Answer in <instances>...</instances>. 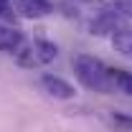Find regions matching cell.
I'll use <instances>...</instances> for the list:
<instances>
[{"label": "cell", "mask_w": 132, "mask_h": 132, "mask_svg": "<svg viewBox=\"0 0 132 132\" xmlns=\"http://www.w3.org/2000/svg\"><path fill=\"white\" fill-rule=\"evenodd\" d=\"M41 86H43V92H46L48 97L61 99V102H69V99L76 97V89L66 81V79L56 76V74H43V76H41Z\"/></svg>", "instance_id": "7a4b0ae2"}, {"label": "cell", "mask_w": 132, "mask_h": 132, "mask_svg": "<svg viewBox=\"0 0 132 132\" xmlns=\"http://www.w3.org/2000/svg\"><path fill=\"white\" fill-rule=\"evenodd\" d=\"M13 10L20 18H43L53 10L48 0H13Z\"/></svg>", "instance_id": "3957f363"}, {"label": "cell", "mask_w": 132, "mask_h": 132, "mask_svg": "<svg viewBox=\"0 0 132 132\" xmlns=\"http://www.w3.org/2000/svg\"><path fill=\"white\" fill-rule=\"evenodd\" d=\"M74 71H76V79H79L86 89H92V92L104 94V92H112V89H114L112 74H109L107 64H104L102 59H97V56H89V53L74 56Z\"/></svg>", "instance_id": "6da1fadb"}, {"label": "cell", "mask_w": 132, "mask_h": 132, "mask_svg": "<svg viewBox=\"0 0 132 132\" xmlns=\"http://www.w3.org/2000/svg\"><path fill=\"white\" fill-rule=\"evenodd\" d=\"M112 13L117 18L132 20V0H112Z\"/></svg>", "instance_id": "30bf717a"}, {"label": "cell", "mask_w": 132, "mask_h": 132, "mask_svg": "<svg viewBox=\"0 0 132 132\" xmlns=\"http://www.w3.org/2000/svg\"><path fill=\"white\" fill-rule=\"evenodd\" d=\"M112 48L119 56L132 59V28H117V31H112Z\"/></svg>", "instance_id": "8992f818"}, {"label": "cell", "mask_w": 132, "mask_h": 132, "mask_svg": "<svg viewBox=\"0 0 132 132\" xmlns=\"http://www.w3.org/2000/svg\"><path fill=\"white\" fill-rule=\"evenodd\" d=\"M112 74V84L122 94H130L132 97V71H122V69H109Z\"/></svg>", "instance_id": "52a82bcc"}, {"label": "cell", "mask_w": 132, "mask_h": 132, "mask_svg": "<svg viewBox=\"0 0 132 132\" xmlns=\"http://www.w3.org/2000/svg\"><path fill=\"white\" fill-rule=\"evenodd\" d=\"M33 53H36L38 64H53V61L59 59V46H56L53 41H48V38L38 36V38L33 41Z\"/></svg>", "instance_id": "277c9868"}, {"label": "cell", "mask_w": 132, "mask_h": 132, "mask_svg": "<svg viewBox=\"0 0 132 132\" xmlns=\"http://www.w3.org/2000/svg\"><path fill=\"white\" fill-rule=\"evenodd\" d=\"M109 125H112L117 132H132V114L112 112V114H109Z\"/></svg>", "instance_id": "9c48e42d"}, {"label": "cell", "mask_w": 132, "mask_h": 132, "mask_svg": "<svg viewBox=\"0 0 132 132\" xmlns=\"http://www.w3.org/2000/svg\"><path fill=\"white\" fill-rule=\"evenodd\" d=\"M20 43H23V33L0 23V51L3 53H15Z\"/></svg>", "instance_id": "5b68a950"}, {"label": "cell", "mask_w": 132, "mask_h": 132, "mask_svg": "<svg viewBox=\"0 0 132 132\" xmlns=\"http://www.w3.org/2000/svg\"><path fill=\"white\" fill-rule=\"evenodd\" d=\"M13 56H15V64L23 66V69H36V64H38V59H36V53H33V46H23V43H20Z\"/></svg>", "instance_id": "ba28073f"}, {"label": "cell", "mask_w": 132, "mask_h": 132, "mask_svg": "<svg viewBox=\"0 0 132 132\" xmlns=\"http://www.w3.org/2000/svg\"><path fill=\"white\" fill-rule=\"evenodd\" d=\"M10 10V0H0V15H5Z\"/></svg>", "instance_id": "8fae6325"}]
</instances>
